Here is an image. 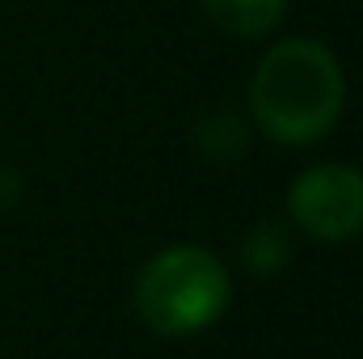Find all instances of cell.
Returning a JSON list of instances; mask_svg holds the SVG:
<instances>
[{"instance_id": "1", "label": "cell", "mask_w": 363, "mask_h": 359, "mask_svg": "<svg viewBox=\"0 0 363 359\" xmlns=\"http://www.w3.org/2000/svg\"><path fill=\"white\" fill-rule=\"evenodd\" d=\"M347 77L317 38H283L258 60L250 81V114L258 131L283 148H308L338 123Z\"/></svg>"}, {"instance_id": "2", "label": "cell", "mask_w": 363, "mask_h": 359, "mask_svg": "<svg viewBox=\"0 0 363 359\" xmlns=\"http://www.w3.org/2000/svg\"><path fill=\"white\" fill-rule=\"evenodd\" d=\"M233 279L207 245H169L152 254L131 287L135 317L161 338H190L228 309Z\"/></svg>"}, {"instance_id": "3", "label": "cell", "mask_w": 363, "mask_h": 359, "mask_svg": "<svg viewBox=\"0 0 363 359\" xmlns=\"http://www.w3.org/2000/svg\"><path fill=\"white\" fill-rule=\"evenodd\" d=\"M287 216L304 237L321 245L355 241L363 233V174L342 161L304 170L287 190Z\"/></svg>"}, {"instance_id": "4", "label": "cell", "mask_w": 363, "mask_h": 359, "mask_svg": "<svg viewBox=\"0 0 363 359\" xmlns=\"http://www.w3.org/2000/svg\"><path fill=\"white\" fill-rule=\"evenodd\" d=\"M216 30L233 38H267L287 13V0H199Z\"/></svg>"}, {"instance_id": "5", "label": "cell", "mask_w": 363, "mask_h": 359, "mask_svg": "<svg viewBox=\"0 0 363 359\" xmlns=\"http://www.w3.org/2000/svg\"><path fill=\"white\" fill-rule=\"evenodd\" d=\"M250 131H245V118L237 114V110H211V114H203L199 123H194V148H199V157H207V161H216V165H233L241 153H245V140Z\"/></svg>"}, {"instance_id": "6", "label": "cell", "mask_w": 363, "mask_h": 359, "mask_svg": "<svg viewBox=\"0 0 363 359\" xmlns=\"http://www.w3.org/2000/svg\"><path fill=\"white\" fill-rule=\"evenodd\" d=\"M241 258L254 275H274L291 258V241H287V228L274 224V220H262L245 233V245H241Z\"/></svg>"}, {"instance_id": "7", "label": "cell", "mask_w": 363, "mask_h": 359, "mask_svg": "<svg viewBox=\"0 0 363 359\" xmlns=\"http://www.w3.org/2000/svg\"><path fill=\"white\" fill-rule=\"evenodd\" d=\"M0 199H4V178H0Z\"/></svg>"}]
</instances>
